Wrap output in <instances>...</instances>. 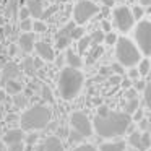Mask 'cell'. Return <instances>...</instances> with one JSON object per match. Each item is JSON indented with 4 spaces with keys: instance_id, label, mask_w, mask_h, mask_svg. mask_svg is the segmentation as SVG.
Listing matches in <instances>:
<instances>
[{
    "instance_id": "52a82bcc",
    "label": "cell",
    "mask_w": 151,
    "mask_h": 151,
    "mask_svg": "<svg viewBox=\"0 0 151 151\" xmlns=\"http://www.w3.org/2000/svg\"><path fill=\"white\" fill-rule=\"evenodd\" d=\"M70 125H72L73 132L80 133L83 138H88L93 135L91 120H89V117L85 112H80V111L72 112V114H70Z\"/></svg>"
},
{
    "instance_id": "9f6ffc18",
    "label": "cell",
    "mask_w": 151,
    "mask_h": 151,
    "mask_svg": "<svg viewBox=\"0 0 151 151\" xmlns=\"http://www.w3.org/2000/svg\"><path fill=\"white\" fill-rule=\"evenodd\" d=\"M93 102H94V104H101V98H94V99H93Z\"/></svg>"
},
{
    "instance_id": "d6986e66",
    "label": "cell",
    "mask_w": 151,
    "mask_h": 151,
    "mask_svg": "<svg viewBox=\"0 0 151 151\" xmlns=\"http://www.w3.org/2000/svg\"><path fill=\"white\" fill-rule=\"evenodd\" d=\"M150 68H151V63H150V59L148 57H145V59H141L140 62H138V73L143 76H146L148 73H150Z\"/></svg>"
},
{
    "instance_id": "f6af8a7d",
    "label": "cell",
    "mask_w": 151,
    "mask_h": 151,
    "mask_svg": "<svg viewBox=\"0 0 151 151\" xmlns=\"http://www.w3.org/2000/svg\"><path fill=\"white\" fill-rule=\"evenodd\" d=\"M112 70H114L115 75H119V76L124 75V67H120L119 63H114V65H112Z\"/></svg>"
},
{
    "instance_id": "44dd1931",
    "label": "cell",
    "mask_w": 151,
    "mask_h": 151,
    "mask_svg": "<svg viewBox=\"0 0 151 151\" xmlns=\"http://www.w3.org/2000/svg\"><path fill=\"white\" fill-rule=\"evenodd\" d=\"M101 55H102V47L101 46H93V50L89 52V57H88V60H86V63L96 62Z\"/></svg>"
},
{
    "instance_id": "ee69618b",
    "label": "cell",
    "mask_w": 151,
    "mask_h": 151,
    "mask_svg": "<svg viewBox=\"0 0 151 151\" xmlns=\"http://www.w3.org/2000/svg\"><path fill=\"white\" fill-rule=\"evenodd\" d=\"M128 76H130L132 80H138V76H140V73H138V70L135 68V67H132V68L128 70Z\"/></svg>"
},
{
    "instance_id": "d4e9b609",
    "label": "cell",
    "mask_w": 151,
    "mask_h": 151,
    "mask_svg": "<svg viewBox=\"0 0 151 151\" xmlns=\"http://www.w3.org/2000/svg\"><path fill=\"white\" fill-rule=\"evenodd\" d=\"M31 31H34V33H46V31H47V24L44 23V21H41V20H36V21H33Z\"/></svg>"
},
{
    "instance_id": "7dc6e473",
    "label": "cell",
    "mask_w": 151,
    "mask_h": 151,
    "mask_svg": "<svg viewBox=\"0 0 151 151\" xmlns=\"http://www.w3.org/2000/svg\"><path fill=\"white\" fill-rule=\"evenodd\" d=\"M107 112H109L107 106H99V111H98V114H96V115H104V114H107Z\"/></svg>"
},
{
    "instance_id": "9c48e42d",
    "label": "cell",
    "mask_w": 151,
    "mask_h": 151,
    "mask_svg": "<svg viewBox=\"0 0 151 151\" xmlns=\"http://www.w3.org/2000/svg\"><path fill=\"white\" fill-rule=\"evenodd\" d=\"M21 70L20 67L15 62H7L4 67H2V72H0V85H4L7 81H12V80H17L20 76Z\"/></svg>"
},
{
    "instance_id": "9a60e30c",
    "label": "cell",
    "mask_w": 151,
    "mask_h": 151,
    "mask_svg": "<svg viewBox=\"0 0 151 151\" xmlns=\"http://www.w3.org/2000/svg\"><path fill=\"white\" fill-rule=\"evenodd\" d=\"M65 60H67V65H68L70 68H75V70H78L80 67L83 65V60H81V57H80L76 52H73L72 49H67Z\"/></svg>"
},
{
    "instance_id": "cb8c5ba5",
    "label": "cell",
    "mask_w": 151,
    "mask_h": 151,
    "mask_svg": "<svg viewBox=\"0 0 151 151\" xmlns=\"http://www.w3.org/2000/svg\"><path fill=\"white\" fill-rule=\"evenodd\" d=\"M89 39H91V44H93V46H99V44L104 41V33H102L101 29H98V31H94V33L89 36Z\"/></svg>"
},
{
    "instance_id": "7c38bea8",
    "label": "cell",
    "mask_w": 151,
    "mask_h": 151,
    "mask_svg": "<svg viewBox=\"0 0 151 151\" xmlns=\"http://www.w3.org/2000/svg\"><path fill=\"white\" fill-rule=\"evenodd\" d=\"M34 34L33 33H21L20 37H18V47L23 50L24 54H29L34 50Z\"/></svg>"
},
{
    "instance_id": "8992f818",
    "label": "cell",
    "mask_w": 151,
    "mask_h": 151,
    "mask_svg": "<svg viewBox=\"0 0 151 151\" xmlns=\"http://www.w3.org/2000/svg\"><path fill=\"white\" fill-rule=\"evenodd\" d=\"M99 12V7L91 0H80L73 8V20L76 24H85Z\"/></svg>"
},
{
    "instance_id": "11a10c76",
    "label": "cell",
    "mask_w": 151,
    "mask_h": 151,
    "mask_svg": "<svg viewBox=\"0 0 151 151\" xmlns=\"http://www.w3.org/2000/svg\"><path fill=\"white\" fill-rule=\"evenodd\" d=\"M122 85H124V86H125V88H127V89H128V88H130V86H132V81H130V80H125V81H124V83H122Z\"/></svg>"
},
{
    "instance_id": "ba28073f",
    "label": "cell",
    "mask_w": 151,
    "mask_h": 151,
    "mask_svg": "<svg viewBox=\"0 0 151 151\" xmlns=\"http://www.w3.org/2000/svg\"><path fill=\"white\" fill-rule=\"evenodd\" d=\"M114 23H115V26L119 28V31H122V33L130 31L135 24V20H133V17H132L130 8L125 7V5L115 7L114 8Z\"/></svg>"
},
{
    "instance_id": "db71d44e",
    "label": "cell",
    "mask_w": 151,
    "mask_h": 151,
    "mask_svg": "<svg viewBox=\"0 0 151 151\" xmlns=\"http://www.w3.org/2000/svg\"><path fill=\"white\" fill-rule=\"evenodd\" d=\"M102 4H104L106 7H112V5H114V0H102Z\"/></svg>"
},
{
    "instance_id": "d6a6232c",
    "label": "cell",
    "mask_w": 151,
    "mask_h": 151,
    "mask_svg": "<svg viewBox=\"0 0 151 151\" xmlns=\"http://www.w3.org/2000/svg\"><path fill=\"white\" fill-rule=\"evenodd\" d=\"M13 102H15V106H17V107H24V106H26V98H24L23 94H15L13 96Z\"/></svg>"
},
{
    "instance_id": "277c9868",
    "label": "cell",
    "mask_w": 151,
    "mask_h": 151,
    "mask_svg": "<svg viewBox=\"0 0 151 151\" xmlns=\"http://www.w3.org/2000/svg\"><path fill=\"white\" fill-rule=\"evenodd\" d=\"M115 57H117V62L120 67L132 68V67L138 65V62L141 60V52L133 44V41L122 36L117 37V42H115Z\"/></svg>"
},
{
    "instance_id": "484cf974",
    "label": "cell",
    "mask_w": 151,
    "mask_h": 151,
    "mask_svg": "<svg viewBox=\"0 0 151 151\" xmlns=\"http://www.w3.org/2000/svg\"><path fill=\"white\" fill-rule=\"evenodd\" d=\"M140 137H141V132H133V133L128 137V143L132 146H135L137 150H140Z\"/></svg>"
},
{
    "instance_id": "91938a15",
    "label": "cell",
    "mask_w": 151,
    "mask_h": 151,
    "mask_svg": "<svg viewBox=\"0 0 151 151\" xmlns=\"http://www.w3.org/2000/svg\"><path fill=\"white\" fill-rule=\"evenodd\" d=\"M0 122H2V112H0Z\"/></svg>"
},
{
    "instance_id": "8d00e7d4",
    "label": "cell",
    "mask_w": 151,
    "mask_h": 151,
    "mask_svg": "<svg viewBox=\"0 0 151 151\" xmlns=\"http://www.w3.org/2000/svg\"><path fill=\"white\" fill-rule=\"evenodd\" d=\"M18 17H20V20H29V12L26 10V7H20V10H18Z\"/></svg>"
},
{
    "instance_id": "680465c9",
    "label": "cell",
    "mask_w": 151,
    "mask_h": 151,
    "mask_svg": "<svg viewBox=\"0 0 151 151\" xmlns=\"http://www.w3.org/2000/svg\"><path fill=\"white\" fill-rule=\"evenodd\" d=\"M0 151H4V143L0 141Z\"/></svg>"
},
{
    "instance_id": "e575fe53",
    "label": "cell",
    "mask_w": 151,
    "mask_h": 151,
    "mask_svg": "<svg viewBox=\"0 0 151 151\" xmlns=\"http://www.w3.org/2000/svg\"><path fill=\"white\" fill-rule=\"evenodd\" d=\"M31 26H33V21H31V20H23V21H20V29L23 31V33H29V31H31Z\"/></svg>"
},
{
    "instance_id": "30bf717a",
    "label": "cell",
    "mask_w": 151,
    "mask_h": 151,
    "mask_svg": "<svg viewBox=\"0 0 151 151\" xmlns=\"http://www.w3.org/2000/svg\"><path fill=\"white\" fill-rule=\"evenodd\" d=\"M34 49L37 52V57H39L42 62H54L55 60V52H54L52 46L46 41H39V42L34 44Z\"/></svg>"
},
{
    "instance_id": "1f68e13d",
    "label": "cell",
    "mask_w": 151,
    "mask_h": 151,
    "mask_svg": "<svg viewBox=\"0 0 151 151\" xmlns=\"http://www.w3.org/2000/svg\"><path fill=\"white\" fill-rule=\"evenodd\" d=\"M83 36H85V29H83L81 26L73 28V31L70 33V39H81Z\"/></svg>"
},
{
    "instance_id": "4dcf8cb0",
    "label": "cell",
    "mask_w": 151,
    "mask_h": 151,
    "mask_svg": "<svg viewBox=\"0 0 151 151\" xmlns=\"http://www.w3.org/2000/svg\"><path fill=\"white\" fill-rule=\"evenodd\" d=\"M73 151H98V148L91 143H81L76 148H73Z\"/></svg>"
},
{
    "instance_id": "f5cc1de1",
    "label": "cell",
    "mask_w": 151,
    "mask_h": 151,
    "mask_svg": "<svg viewBox=\"0 0 151 151\" xmlns=\"http://www.w3.org/2000/svg\"><path fill=\"white\" fill-rule=\"evenodd\" d=\"M5 99H7V93H5L4 89H0V102H4Z\"/></svg>"
},
{
    "instance_id": "ab89813d",
    "label": "cell",
    "mask_w": 151,
    "mask_h": 151,
    "mask_svg": "<svg viewBox=\"0 0 151 151\" xmlns=\"http://www.w3.org/2000/svg\"><path fill=\"white\" fill-rule=\"evenodd\" d=\"M7 124H20V115L18 114L7 115Z\"/></svg>"
},
{
    "instance_id": "2e32d148",
    "label": "cell",
    "mask_w": 151,
    "mask_h": 151,
    "mask_svg": "<svg viewBox=\"0 0 151 151\" xmlns=\"http://www.w3.org/2000/svg\"><path fill=\"white\" fill-rule=\"evenodd\" d=\"M7 94H20L21 91H23V83L18 81V80H12V81H7L5 83V89H4Z\"/></svg>"
},
{
    "instance_id": "ffe728a7",
    "label": "cell",
    "mask_w": 151,
    "mask_h": 151,
    "mask_svg": "<svg viewBox=\"0 0 151 151\" xmlns=\"http://www.w3.org/2000/svg\"><path fill=\"white\" fill-rule=\"evenodd\" d=\"M23 70L26 72V75L34 76L36 75V68H34V63H33V57H26L23 60Z\"/></svg>"
},
{
    "instance_id": "60d3db41",
    "label": "cell",
    "mask_w": 151,
    "mask_h": 151,
    "mask_svg": "<svg viewBox=\"0 0 151 151\" xmlns=\"http://www.w3.org/2000/svg\"><path fill=\"white\" fill-rule=\"evenodd\" d=\"M138 127H140V130L148 132V128H150V120H148V119H141L140 124H138Z\"/></svg>"
},
{
    "instance_id": "681fc988",
    "label": "cell",
    "mask_w": 151,
    "mask_h": 151,
    "mask_svg": "<svg viewBox=\"0 0 151 151\" xmlns=\"http://www.w3.org/2000/svg\"><path fill=\"white\" fill-rule=\"evenodd\" d=\"M111 83H112V85H119V83H120V76H119V75H112L111 76Z\"/></svg>"
},
{
    "instance_id": "c3c4849f",
    "label": "cell",
    "mask_w": 151,
    "mask_h": 151,
    "mask_svg": "<svg viewBox=\"0 0 151 151\" xmlns=\"http://www.w3.org/2000/svg\"><path fill=\"white\" fill-rule=\"evenodd\" d=\"M55 10H57V7H52V8H49L47 12H44V13H42V18H47V17H50V15H52Z\"/></svg>"
},
{
    "instance_id": "b9f144b4",
    "label": "cell",
    "mask_w": 151,
    "mask_h": 151,
    "mask_svg": "<svg viewBox=\"0 0 151 151\" xmlns=\"http://www.w3.org/2000/svg\"><path fill=\"white\" fill-rule=\"evenodd\" d=\"M8 151H24V143H17V145H10Z\"/></svg>"
},
{
    "instance_id": "e0dca14e",
    "label": "cell",
    "mask_w": 151,
    "mask_h": 151,
    "mask_svg": "<svg viewBox=\"0 0 151 151\" xmlns=\"http://www.w3.org/2000/svg\"><path fill=\"white\" fill-rule=\"evenodd\" d=\"M99 151H125V143L124 141H111L104 143L99 146Z\"/></svg>"
},
{
    "instance_id": "4fadbf2b",
    "label": "cell",
    "mask_w": 151,
    "mask_h": 151,
    "mask_svg": "<svg viewBox=\"0 0 151 151\" xmlns=\"http://www.w3.org/2000/svg\"><path fill=\"white\" fill-rule=\"evenodd\" d=\"M26 10L29 12V17H34L37 20H41L42 13H44L42 2L41 0H26Z\"/></svg>"
},
{
    "instance_id": "816d5d0a",
    "label": "cell",
    "mask_w": 151,
    "mask_h": 151,
    "mask_svg": "<svg viewBox=\"0 0 151 151\" xmlns=\"http://www.w3.org/2000/svg\"><path fill=\"white\" fill-rule=\"evenodd\" d=\"M17 52H18V47L15 46V44H12V46H10V55L13 57V55H15V54H17Z\"/></svg>"
},
{
    "instance_id": "3957f363",
    "label": "cell",
    "mask_w": 151,
    "mask_h": 151,
    "mask_svg": "<svg viewBox=\"0 0 151 151\" xmlns=\"http://www.w3.org/2000/svg\"><path fill=\"white\" fill-rule=\"evenodd\" d=\"M50 119H52V111L44 104H36L33 107L26 109L23 114L20 115V125L21 130H42L49 125Z\"/></svg>"
},
{
    "instance_id": "f907efd6",
    "label": "cell",
    "mask_w": 151,
    "mask_h": 151,
    "mask_svg": "<svg viewBox=\"0 0 151 151\" xmlns=\"http://www.w3.org/2000/svg\"><path fill=\"white\" fill-rule=\"evenodd\" d=\"M151 5V0H140V7L141 8H148Z\"/></svg>"
},
{
    "instance_id": "f35d334b",
    "label": "cell",
    "mask_w": 151,
    "mask_h": 151,
    "mask_svg": "<svg viewBox=\"0 0 151 151\" xmlns=\"http://www.w3.org/2000/svg\"><path fill=\"white\" fill-rule=\"evenodd\" d=\"M125 98H127L128 101H132V99H138V93L135 91L133 88H128L127 91H125Z\"/></svg>"
},
{
    "instance_id": "ac0fdd59",
    "label": "cell",
    "mask_w": 151,
    "mask_h": 151,
    "mask_svg": "<svg viewBox=\"0 0 151 151\" xmlns=\"http://www.w3.org/2000/svg\"><path fill=\"white\" fill-rule=\"evenodd\" d=\"M150 146H151V135H150V132H141L140 150L138 151H150Z\"/></svg>"
},
{
    "instance_id": "6da1fadb",
    "label": "cell",
    "mask_w": 151,
    "mask_h": 151,
    "mask_svg": "<svg viewBox=\"0 0 151 151\" xmlns=\"http://www.w3.org/2000/svg\"><path fill=\"white\" fill-rule=\"evenodd\" d=\"M132 117L124 112H112L109 111L104 115H96L94 120L91 122L93 132L102 138H115L124 135L130 128Z\"/></svg>"
},
{
    "instance_id": "6f0895ef",
    "label": "cell",
    "mask_w": 151,
    "mask_h": 151,
    "mask_svg": "<svg viewBox=\"0 0 151 151\" xmlns=\"http://www.w3.org/2000/svg\"><path fill=\"white\" fill-rule=\"evenodd\" d=\"M5 23V20H4V18H2V17H0V26H2V24H4Z\"/></svg>"
},
{
    "instance_id": "f546056e",
    "label": "cell",
    "mask_w": 151,
    "mask_h": 151,
    "mask_svg": "<svg viewBox=\"0 0 151 151\" xmlns=\"http://www.w3.org/2000/svg\"><path fill=\"white\" fill-rule=\"evenodd\" d=\"M130 12H132V17H133V20H138V21H140L141 18H143V15H145V8H141L140 5L133 7V10H130Z\"/></svg>"
},
{
    "instance_id": "5bb4252c",
    "label": "cell",
    "mask_w": 151,
    "mask_h": 151,
    "mask_svg": "<svg viewBox=\"0 0 151 151\" xmlns=\"http://www.w3.org/2000/svg\"><path fill=\"white\" fill-rule=\"evenodd\" d=\"M42 151H65L63 150V145L60 141V138L57 137H47L44 141Z\"/></svg>"
},
{
    "instance_id": "83f0119b",
    "label": "cell",
    "mask_w": 151,
    "mask_h": 151,
    "mask_svg": "<svg viewBox=\"0 0 151 151\" xmlns=\"http://www.w3.org/2000/svg\"><path fill=\"white\" fill-rule=\"evenodd\" d=\"M70 42H72V39L67 36H57V47L59 49H68Z\"/></svg>"
},
{
    "instance_id": "74e56055",
    "label": "cell",
    "mask_w": 151,
    "mask_h": 151,
    "mask_svg": "<svg viewBox=\"0 0 151 151\" xmlns=\"http://www.w3.org/2000/svg\"><path fill=\"white\" fill-rule=\"evenodd\" d=\"M101 31L102 33H112V24L107 20H102L101 21Z\"/></svg>"
},
{
    "instance_id": "836d02e7",
    "label": "cell",
    "mask_w": 151,
    "mask_h": 151,
    "mask_svg": "<svg viewBox=\"0 0 151 151\" xmlns=\"http://www.w3.org/2000/svg\"><path fill=\"white\" fill-rule=\"evenodd\" d=\"M104 42L109 44V46H115V42H117V34H114V33L104 34Z\"/></svg>"
},
{
    "instance_id": "7a4b0ae2",
    "label": "cell",
    "mask_w": 151,
    "mask_h": 151,
    "mask_svg": "<svg viewBox=\"0 0 151 151\" xmlns=\"http://www.w3.org/2000/svg\"><path fill=\"white\" fill-rule=\"evenodd\" d=\"M59 91L60 96H62L65 101H72L76 96L80 94L83 88V83H85V76L80 70L70 68V67H65V68L60 70L59 73Z\"/></svg>"
},
{
    "instance_id": "8fae6325",
    "label": "cell",
    "mask_w": 151,
    "mask_h": 151,
    "mask_svg": "<svg viewBox=\"0 0 151 151\" xmlns=\"http://www.w3.org/2000/svg\"><path fill=\"white\" fill-rule=\"evenodd\" d=\"M24 138H26V133H24L21 128H10L4 133V138H2V143L5 145H17V143H23Z\"/></svg>"
},
{
    "instance_id": "bcb514c9",
    "label": "cell",
    "mask_w": 151,
    "mask_h": 151,
    "mask_svg": "<svg viewBox=\"0 0 151 151\" xmlns=\"http://www.w3.org/2000/svg\"><path fill=\"white\" fill-rule=\"evenodd\" d=\"M24 140H26V141H28V143H29V145H33V143H36V141H37V135H36V133L26 135V138H24Z\"/></svg>"
},
{
    "instance_id": "d590c367",
    "label": "cell",
    "mask_w": 151,
    "mask_h": 151,
    "mask_svg": "<svg viewBox=\"0 0 151 151\" xmlns=\"http://www.w3.org/2000/svg\"><path fill=\"white\" fill-rule=\"evenodd\" d=\"M68 140H70V143H80V141L83 140V137L80 133H76V132H70L68 133Z\"/></svg>"
},
{
    "instance_id": "f1b7e54d",
    "label": "cell",
    "mask_w": 151,
    "mask_h": 151,
    "mask_svg": "<svg viewBox=\"0 0 151 151\" xmlns=\"http://www.w3.org/2000/svg\"><path fill=\"white\" fill-rule=\"evenodd\" d=\"M132 88H133L137 93L145 91V88H146V81H145V80H133V81H132Z\"/></svg>"
},
{
    "instance_id": "603a6c76",
    "label": "cell",
    "mask_w": 151,
    "mask_h": 151,
    "mask_svg": "<svg viewBox=\"0 0 151 151\" xmlns=\"http://www.w3.org/2000/svg\"><path fill=\"white\" fill-rule=\"evenodd\" d=\"M138 107H140V102H138V99H132V101H128L127 104H125V112H124V114L132 115Z\"/></svg>"
},
{
    "instance_id": "5b68a950",
    "label": "cell",
    "mask_w": 151,
    "mask_h": 151,
    "mask_svg": "<svg viewBox=\"0 0 151 151\" xmlns=\"http://www.w3.org/2000/svg\"><path fill=\"white\" fill-rule=\"evenodd\" d=\"M133 36L138 44V50L148 57L151 54V23L148 20H140L133 28Z\"/></svg>"
},
{
    "instance_id": "7bdbcfd3",
    "label": "cell",
    "mask_w": 151,
    "mask_h": 151,
    "mask_svg": "<svg viewBox=\"0 0 151 151\" xmlns=\"http://www.w3.org/2000/svg\"><path fill=\"white\" fill-rule=\"evenodd\" d=\"M143 114H145V112H143V109H140V107H138L137 111L133 112V120H135V122H140L141 119H143Z\"/></svg>"
},
{
    "instance_id": "7402d4cb",
    "label": "cell",
    "mask_w": 151,
    "mask_h": 151,
    "mask_svg": "<svg viewBox=\"0 0 151 151\" xmlns=\"http://www.w3.org/2000/svg\"><path fill=\"white\" fill-rule=\"evenodd\" d=\"M89 46H91V39H89V36H83L81 39H78V52L80 54H85Z\"/></svg>"
},
{
    "instance_id": "4316f807",
    "label": "cell",
    "mask_w": 151,
    "mask_h": 151,
    "mask_svg": "<svg viewBox=\"0 0 151 151\" xmlns=\"http://www.w3.org/2000/svg\"><path fill=\"white\" fill-rule=\"evenodd\" d=\"M41 93H42V99L44 101H49V102H54V96H52V91L47 85H42L41 86Z\"/></svg>"
}]
</instances>
